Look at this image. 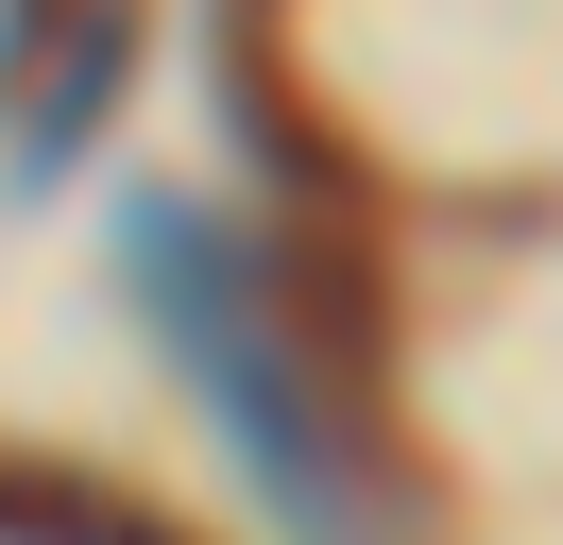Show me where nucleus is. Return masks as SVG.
Masks as SVG:
<instances>
[{
  "label": "nucleus",
  "mask_w": 563,
  "mask_h": 545,
  "mask_svg": "<svg viewBox=\"0 0 563 545\" xmlns=\"http://www.w3.org/2000/svg\"><path fill=\"white\" fill-rule=\"evenodd\" d=\"M137 18L154 0H0V154H18V188L86 170V136L137 86Z\"/></svg>",
  "instance_id": "obj_2"
},
{
  "label": "nucleus",
  "mask_w": 563,
  "mask_h": 545,
  "mask_svg": "<svg viewBox=\"0 0 563 545\" xmlns=\"http://www.w3.org/2000/svg\"><path fill=\"white\" fill-rule=\"evenodd\" d=\"M120 290H137L154 341H172V375L222 409V443H240V477L290 511V545H376V477H393V460L308 392V358L274 341V307H256V238H240V222H206V204L154 188L137 222H120Z\"/></svg>",
  "instance_id": "obj_1"
},
{
  "label": "nucleus",
  "mask_w": 563,
  "mask_h": 545,
  "mask_svg": "<svg viewBox=\"0 0 563 545\" xmlns=\"http://www.w3.org/2000/svg\"><path fill=\"white\" fill-rule=\"evenodd\" d=\"M0 545H188V529H172V511H137L120 477H86V460L0 443Z\"/></svg>",
  "instance_id": "obj_3"
}]
</instances>
